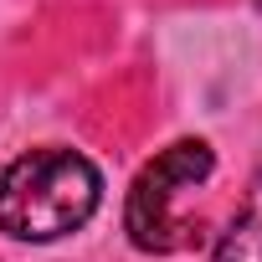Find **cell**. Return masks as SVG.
Returning a JSON list of instances; mask_svg holds the SVG:
<instances>
[{
  "label": "cell",
  "instance_id": "6da1fadb",
  "mask_svg": "<svg viewBox=\"0 0 262 262\" xmlns=\"http://www.w3.org/2000/svg\"><path fill=\"white\" fill-rule=\"evenodd\" d=\"M103 180L77 149H31L0 170V231L16 242H57L98 211Z\"/></svg>",
  "mask_w": 262,
  "mask_h": 262
},
{
  "label": "cell",
  "instance_id": "7a4b0ae2",
  "mask_svg": "<svg viewBox=\"0 0 262 262\" xmlns=\"http://www.w3.org/2000/svg\"><path fill=\"white\" fill-rule=\"evenodd\" d=\"M211 170H216V155H211L206 139H175L170 149H160L139 170L134 190H128V206H123L128 242L139 252H175V247H185L190 226L175 216V195H185L201 180H211Z\"/></svg>",
  "mask_w": 262,
  "mask_h": 262
},
{
  "label": "cell",
  "instance_id": "3957f363",
  "mask_svg": "<svg viewBox=\"0 0 262 262\" xmlns=\"http://www.w3.org/2000/svg\"><path fill=\"white\" fill-rule=\"evenodd\" d=\"M211 262H262V170L252 175V190H247L236 221L221 231Z\"/></svg>",
  "mask_w": 262,
  "mask_h": 262
},
{
  "label": "cell",
  "instance_id": "277c9868",
  "mask_svg": "<svg viewBox=\"0 0 262 262\" xmlns=\"http://www.w3.org/2000/svg\"><path fill=\"white\" fill-rule=\"evenodd\" d=\"M257 6H262V0H257Z\"/></svg>",
  "mask_w": 262,
  "mask_h": 262
}]
</instances>
